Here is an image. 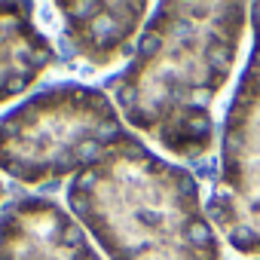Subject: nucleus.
Wrapping results in <instances>:
<instances>
[{
	"label": "nucleus",
	"mask_w": 260,
	"mask_h": 260,
	"mask_svg": "<svg viewBox=\"0 0 260 260\" xmlns=\"http://www.w3.org/2000/svg\"><path fill=\"white\" fill-rule=\"evenodd\" d=\"M0 260H104V254L61 202L22 196L0 214Z\"/></svg>",
	"instance_id": "obj_5"
},
{
	"label": "nucleus",
	"mask_w": 260,
	"mask_h": 260,
	"mask_svg": "<svg viewBox=\"0 0 260 260\" xmlns=\"http://www.w3.org/2000/svg\"><path fill=\"white\" fill-rule=\"evenodd\" d=\"M251 49L220 125L211 223L242 257H260V4H251Z\"/></svg>",
	"instance_id": "obj_4"
},
{
	"label": "nucleus",
	"mask_w": 260,
	"mask_h": 260,
	"mask_svg": "<svg viewBox=\"0 0 260 260\" xmlns=\"http://www.w3.org/2000/svg\"><path fill=\"white\" fill-rule=\"evenodd\" d=\"M4 202H7V187H4V178H0V214H4V208H7Z\"/></svg>",
	"instance_id": "obj_8"
},
{
	"label": "nucleus",
	"mask_w": 260,
	"mask_h": 260,
	"mask_svg": "<svg viewBox=\"0 0 260 260\" xmlns=\"http://www.w3.org/2000/svg\"><path fill=\"white\" fill-rule=\"evenodd\" d=\"M248 22L245 4H159L128 64L107 83L122 122L172 159L208 156L214 104L236 71Z\"/></svg>",
	"instance_id": "obj_1"
},
{
	"label": "nucleus",
	"mask_w": 260,
	"mask_h": 260,
	"mask_svg": "<svg viewBox=\"0 0 260 260\" xmlns=\"http://www.w3.org/2000/svg\"><path fill=\"white\" fill-rule=\"evenodd\" d=\"M34 13V4H0V107L58 64V49Z\"/></svg>",
	"instance_id": "obj_7"
},
{
	"label": "nucleus",
	"mask_w": 260,
	"mask_h": 260,
	"mask_svg": "<svg viewBox=\"0 0 260 260\" xmlns=\"http://www.w3.org/2000/svg\"><path fill=\"white\" fill-rule=\"evenodd\" d=\"M64 40L89 68H110L132 55L147 25L150 4H55Z\"/></svg>",
	"instance_id": "obj_6"
},
{
	"label": "nucleus",
	"mask_w": 260,
	"mask_h": 260,
	"mask_svg": "<svg viewBox=\"0 0 260 260\" xmlns=\"http://www.w3.org/2000/svg\"><path fill=\"white\" fill-rule=\"evenodd\" d=\"M125 135L104 89L58 83L0 116V175L22 187L74 181Z\"/></svg>",
	"instance_id": "obj_3"
},
{
	"label": "nucleus",
	"mask_w": 260,
	"mask_h": 260,
	"mask_svg": "<svg viewBox=\"0 0 260 260\" xmlns=\"http://www.w3.org/2000/svg\"><path fill=\"white\" fill-rule=\"evenodd\" d=\"M68 211L104 260H223L199 181L135 135L71 181Z\"/></svg>",
	"instance_id": "obj_2"
}]
</instances>
